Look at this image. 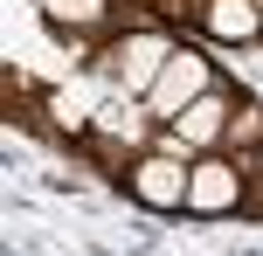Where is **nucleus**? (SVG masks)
<instances>
[{
	"label": "nucleus",
	"mask_w": 263,
	"mask_h": 256,
	"mask_svg": "<svg viewBox=\"0 0 263 256\" xmlns=\"http://www.w3.org/2000/svg\"><path fill=\"white\" fill-rule=\"evenodd\" d=\"M242 208H250V215H263V187H256V194H250V201H242Z\"/></svg>",
	"instance_id": "1a4fd4ad"
},
{
	"label": "nucleus",
	"mask_w": 263,
	"mask_h": 256,
	"mask_svg": "<svg viewBox=\"0 0 263 256\" xmlns=\"http://www.w3.org/2000/svg\"><path fill=\"white\" fill-rule=\"evenodd\" d=\"M215 90V63L201 49H173V63L159 69V83H153V97H145V111H153L159 125H173L194 97H208Z\"/></svg>",
	"instance_id": "7ed1b4c3"
},
{
	"label": "nucleus",
	"mask_w": 263,
	"mask_h": 256,
	"mask_svg": "<svg viewBox=\"0 0 263 256\" xmlns=\"http://www.w3.org/2000/svg\"><path fill=\"white\" fill-rule=\"evenodd\" d=\"M166 63H173V42L153 35V28H139V35H118L104 55H97V76L111 83V97H139V104H145Z\"/></svg>",
	"instance_id": "f257e3e1"
},
{
	"label": "nucleus",
	"mask_w": 263,
	"mask_h": 256,
	"mask_svg": "<svg viewBox=\"0 0 263 256\" xmlns=\"http://www.w3.org/2000/svg\"><path fill=\"white\" fill-rule=\"evenodd\" d=\"M256 146H263V104L256 97H236V118H229V132H222V152L250 160Z\"/></svg>",
	"instance_id": "0eeeda50"
},
{
	"label": "nucleus",
	"mask_w": 263,
	"mask_h": 256,
	"mask_svg": "<svg viewBox=\"0 0 263 256\" xmlns=\"http://www.w3.org/2000/svg\"><path fill=\"white\" fill-rule=\"evenodd\" d=\"M250 173H263V146H256V152H250Z\"/></svg>",
	"instance_id": "9d476101"
},
{
	"label": "nucleus",
	"mask_w": 263,
	"mask_h": 256,
	"mask_svg": "<svg viewBox=\"0 0 263 256\" xmlns=\"http://www.w3.org/2000/svg\"><path fill=\"white\" fill-rule=\"evenodd\" d=\"M42 104H49V125H55L63 139H83V132H90V111H83V104H77L69 90H49Z\"/></svg>",
	"instance_id": "6e6552de"
},
{
	"label": "nucleus",
	"mask_w": 263,
	"mask_h": 256,
	"mask_svg": "<svg viewBox=\"0 0 263 256\" xmlns=\"http://www.w3.org/2000/svg\"><path fill=\"white\" fill-rule=\"evenodd\" d=\"M256 7H263V0H256Z\"/></svg>",
	"instance_id": "9b49d317"
},
{
	"label": "nucleus",
	"mask_w": 263,
	"mask_h": 256,
	"mask_svg": "<svg viewBox=\"0 0 263 256\" xmlns=\"http://www.w3.org/2000/svg\"><path fill=\"white\" fill-rule=\"evenodd\" d=\"M250 201V160L236 152H201L194 173H187V215L215 222V215H236Z\"/></svg>",
	"instance_id": "f03ea898"
},
{
	"label": "nucleus",
	"mask_w": 263,
	"mask_h": 256,
	"mask_svg": "<svg viewBox=\"0 0 263 256\" xmlns=\"http://www.w3.org/2000/svg\"><path fill=\"white\" fill-rule=\"evenodd\" d=\"M35 7H42V21L63 28V35H69V28H77V35H90V28L111 21V0H35Z\"/></svg>",
	"instance_id": "423d86ee"
},
{
	"label": "nucleus",
	"mask_w": 263,
	"mask_h": 256,
	"mask_svg": "<svg viewBox=\"0 0 263 256\" xmlns=\"http://www.w3.org/2000/svg\"><path fill=\"white\" fill-rule=\"evenodd\" d=\"M201 28L215 42H263V7L256 0H201Z\"/></svg>",
	"instance_id": "39448f33"
},
{
	"label": "nucleus",
	"mask_w": 263,
	"mask_h": 256,
	"mask_svg": "<svg viewBox=\"0 0 263 256\" xmlns=\"http://www.w3.org/2000/svg\"><path fill=\"white\" fill-rule=\"evenodd\" d=\"M187 173H194V160H173V152H139L125 173L132 201L153 208V215H173V208H187Z\"/></svg>",
	"instance_id": "20e7f679"
}]
</instances>
